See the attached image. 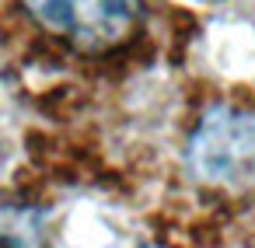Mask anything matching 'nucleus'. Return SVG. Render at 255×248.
<instances>
[{
    "label": "nucleus",
    "instance_id": "f257e3e1",
    "mask_svg": "<svg viewBox=\"0 0 255 248\" xmlns=\"http://www.w3.org/2000/svg\"><path fill=\"white\" fill-rule=\"evenodd\" d=\"M196 182L220 189H255V116L238 105H213L185 147Z\"/></svg>",
    "mask_w": 255,
    "mask_h": 248
},
{
    "label": "nucleus",
    "instance_id": "f03ea898",
    "mask_svg": "<svg viewBox=\"0 0 255 248\" xmlns=\"http://www.w3.org/2000/svg\"><path fill=\"white\" fill-rule=\"evenodd\" d=\"M53 35L74 42L84 53L119 49L133 39L143 0H18Z\"/></svg>",
    "mask_w": 255,
    "mask_h": 248
}]
</instances>
